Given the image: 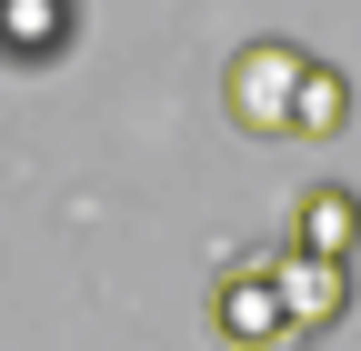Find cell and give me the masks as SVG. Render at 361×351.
I'll return each instance as SVG.
<instances>
[{
	"label": "cell",
	"instance_id": "cell-3",
	"mask_svg": "<svg viewBox=\"0 0 361 351\" xmlns=\"http://www.w3.org/2000/svg\"><path fill=\"white\" fill-rule=\"evenodd\" d=\"M271 291H281V312H291V331H301V341H311V331H331V321L351 312V271H341V261L271 251Z\"/></svg>",
	"mask_w": 361,
	"mask_h": 351
},
{
	"label": "cell",
	"instance_id": "cell-6",
	"mask_svg": "<svg viewBox=\"0 0 361 351\" xmlns=\"http://www.w3.org/2000/svg\"><path fill=\"white\" fill-rule=\"evenodd\" d=\"M341 121H351V80H341L331 61H311L301 111H291V141H341Z\"/></svg>",
	"mask_w": 361,
	"mask_h": 351
},
{
	"label": "cell",
	"instance_id": "cell-4",
	"mask_svg": "<svg viewBox=\"0 0 361 351\" xmlns=\"http://www.w3.org/2000/svg\"><path fill=\"white\" fill-rule=\"evenodd\" d=\"M80 40V0H0V61L11 70H51Z\"/></svg>",
	"mask_w": 361,
	"mask_h": 351
},
{
	"label": "cell",
	"instance_id": "cell-5",
	"mask_svg": "<svg viewBox=\"0 0 361 351\" xmlns=\"http://www.w3.org/2000/svg\"><path fill=\"white\" fill-rule=\"evenodd\" d=\"M291 251L301 261H361V191H341V181H322V191H301V211H291Z\"/></svg>",
	"mask_w": 361,
	"mask_h": 351
},
{
	"label": "cell",
	"instance_id": "cell-2",
	"mask_svg": "<svg viewBox=\"0 0 361 351\" xmlns=\"http://www.w3.org/2000/svg\"><path fill=\"white\" fill-rule=\"evenodd\" d=\"M211 331L231 341V351H301L281 291H271V251H251L241 271H221V291H211Z\"/></svg>",
	"mask_w": 361,
	"mask_h": 351
},
{
	"label": "cell",
	"instance_id": "cell-1",
	"mask_svg": "<svg viewBox=\"0 0 361 351\" xmlns=\"http://www.w3.org/2000/svg\"><path fill=\"white\" fill-rule=\"evenodd\" d=\"M301 80H311V51H291V40H241L231 70H221V111H231V130H251V141H291Z\"/></svg>",
	"mask_w": 361,
	"mask_h": 351
}]
</instances>
